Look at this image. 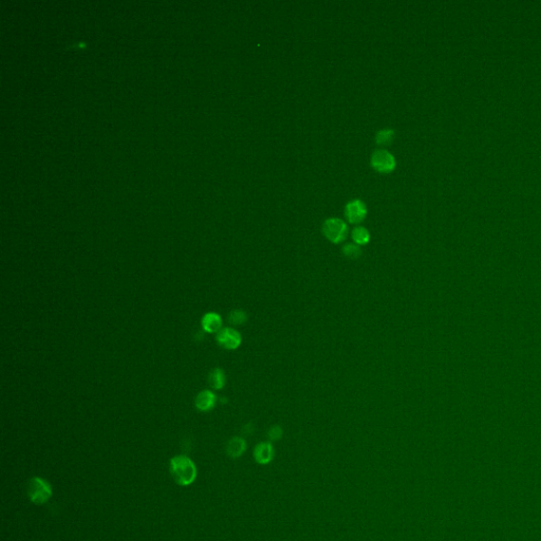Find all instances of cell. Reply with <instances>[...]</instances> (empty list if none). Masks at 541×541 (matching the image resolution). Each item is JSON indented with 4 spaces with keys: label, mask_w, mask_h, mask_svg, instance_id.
<instances>
[{
    "label": "cell",
    "mask_w": 541,
    "mask_h": 541,
    "mask_svg": "<svg viewBox=\"0 0 541 541\" xmlns=\"http://www.w3.org/2000/svg\"><path fill=\"white\" fill-rule=\"evenodd\" d=\"M222 318L216 312H208L201 319V325L206 333H218L222 329Z\"/></svg>",
    "instance_id": "7"
},
{
    "label": "cell",
    "mask_w": 541,
    "mask_h": 541,
    "mask_svg": "<svg viewBox=\"0 0 541 541\" xmlns=\"http://www.w3.org/2000/svg\"><path fill=\"white\" fill-rule=\"evenodd\" d=\"M255 457L260 463L269 462L273 457V447L270 443H260L255 449Z\"/></svg>",
    "instance_id": "12"
},
{
    "label": "cell",
    "mask_w": 541,
    "mask_h": 541,
    "mask_svg": "<svg viewBox=\"0 0 541 541\" xmlns=\"http://www.w3.org/2000/svg\"><path fill=\"white\" fill-rule=\"evenodd\" d=\"M225 373L221 368H215L208 375L210 386L215 390H221L225 386Z\"/></svg>",
    "instance_id": "10"
},
{
    "label": "cell",
    "mask_w": 541,
    "mask_h": 541,
    "mask_svg": "<svg viewBox=\"0 0 541 541\" xmlns=\"http://www.w3.org/2000/svg\"><path fill=\"white\" fill-rule=\"evenodd\" d=\"M367 206L360 199L348 202L345 207V217L351 224H360L367 216Z\"/></svg>",
    "instance_id": "6"
},
{
    "label": "cell",
    "mask_w": 541,
    "mask_h": 541,
    "mask_svg": "<svg viewBox=\"0 0 541 541\" xmlns=\"http://www.w3.org/2000/svg\"><path fill=\"white\" fill-rule=\"evenodd\" d=\"M217 403V395L215 394L211 390H203L199 392V394L195 397V407H197L200 411L207 412L211 411L214 407L216 406Z\"/></svg>",
    "instance_id": "8"
},
{
    "label": "cell",
    "mask_w": 541,
    "mask_h": 541,
    "mask_svg": "<svg viewBox=\"0 0 541 541\" xmlns=\"http://www.w3.org/2000/svg\"><path fill=\"white\" fill-rule=\"evenodd\" d=\"M351 237L353 243L357 245H366L370 241V233L364 226H356L351 232Z\"/></svg>",
    "instance_id": "11"
},
{
    "label": "cell",
    "mask_w": 541,
    "mask_h": 541,
    "mask_svg": "<svg viewBox=\"0 0 541 541\" xmlns=\"http://www.w3.org/2000/svg\"><path fill=\"white\" fill-rule=\"evenodd\" d=\"M227 321L231 325H242L247 322V314L243 310H233L227 316Z\"/></svg>",
    "instance_id": "14"
},
{
    "label": "cell",
    "mask_w": 541,
    "mask_h": 541,
    "mask_svg": "<svg viewBox=\"0 0 541 541\" xmlns=\"http://www.w3.org/2000/svg\"><path fill=\"white\" fill-rule=\"evenodd\" d=\"M348 225L340 218H329L323 224V234L330 242L338 244L346 240L348 236Z\"/></svg>",
    "instance_id": "2"
},
{
    "label": "cell",
    "mask_w": 541,
    "mask_h": 541,
    "mask_svg": "<svg viewBox=\"0 0 541 541\" xmlns=\"http://www.w3.org/2000/svg\"><path fill=\"white\" fill-rule=\"evenodd\" d=\"M282 435V429L280 426H272V428L269 430V438L271 440H278L281 438Z\"/></svg>",
    "instance_id": "16"
},
{
    "label": "cell",
    "mask_w": 541,
    "mask_h": 541,
    "mask_svg": "<svg viewBox=\"0 0 541 541\" xmlns=\"http://www.w3.org/2000/svg\"><path fill=\"white\" fill-rule=\"evenodd\" d=\"M216 341L219 346L225 350H236L242 343V336H241L240 332L235 328L226 327L218 332Z\"/></svg>",
    "instance_id": "5"
},
{
    "label": "cell",
    "mask_w": 541,
    "mask_h": 541,
    "mask_svg": "<svg viewBox=\"0 0 541 541\" xmlns=\"http://www.w3.org/2000/svg\"><path fill=\"white\" fill-rule=\"evenodd\" d=\"M245 447V441L242 438H239V436H235V438H233L227 443L226 452L232 458H238L239 455L243 454Z\"/></svg>",
    "instance_id": "9"
},
{
    "label": "cell",
    "mask_w": 541,
    "mask_h": 541,
    "mask_svg": "<svg viewBox=\"0 0 541 541\" xmlns=\"http://www.w3.org/2000/svg\"><path fill=\"white\" fill-rule=\"evenodd\" d=\"M342 253L349 259H357L362 256V249L355 243H346L343 246Z\"/></svg>",
    "instance_id": "15"
},
{
    "label": "cell",
    "mask_w": 541,
    "mask_h": 541,
    "mask_svg": "<svg viewBox=\"0 0 541 541\" xmlns=\"http://www.w3.org/2000/svg\"><path fill=\"white\" fill-rule=\"evenodd\" d=\"M169 471L173 479L181 486L193 484L197 478V467L186 455H175L169 462Z\"/></svg>",
    "instance_id": "1"
},
{
    "label": "cell",
    "mask_w": 541,
    "mask_h": 541,
    "mask_svg": "<svg viewBox=\"0 0 541 541\" xmlns=\"http://www.w3.org/2000/svg\"><path fill=\"white\" fill-rule=\"evenodd\" d=\"M28 495L31 502L41 505L48 502L52 497V486L43 478H32L28 485Z\"/></svg>",
    "instance_id": "3"
},
{
    "label": "cell",
    "mask_w": 541,
    "mask_h": 541,
    "mask_svg": "<svg viewBox=\"0 0 541 541\" xmlns=\"http://www.w3.org/2000/svg\"><path fill=\"white\" fill-rule=\"evenodd\" d=\"M371 166L376 172L382 173H389L394 171L396 166L395 158L389 151L385 149H379L375 151L371 155Z\"/></svg>",
    "instance_id": "4"
},
{
    "label": "cell",
    "mask_w": 541,
    "mask_h": 541,
    "mask_svg": "<svg viewBox=\"0 0 541 541\" xmlns=\"http://www.w3.org/2000/svg\"><path fill=\"white\" fill-rule=\"evenodd\" d=\"M395 132L392 129H382L375 135V141L381 146H388L394 140Z\"/></svg>",
    "instance_id": "13"
}]
</instances>
